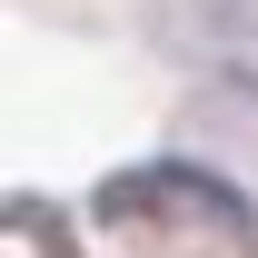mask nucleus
I'll return each mask as SVG.
<instances>
[{
	"label": "nucleus",
	"mask_w": 258,
	"mask_h": 258,
	"mask_svg": "<svg viewBox=\"0 0 258 258\" xmlns=\"http://www.w3.org/2000/svg\"><path fill=\"white\" fill-rule=\"evenodd\" d=\"M149 199H199V209H219V219H248V209H238V189L199 179V169H149V179H119V189H99V209H109V219H129V209H149Z\"/></svg>",
	"instance_id": "1"
}]
</instances>
